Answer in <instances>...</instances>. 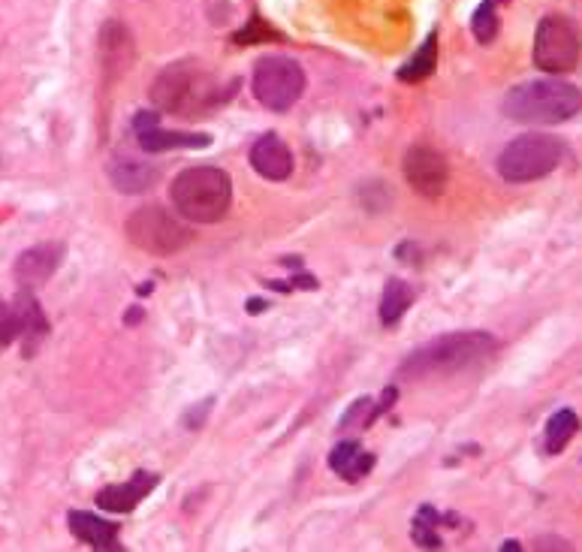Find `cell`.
Listing matches in <instances>:
<instances>
[{
    "label": "cell",
    "mask_w": 582,
    "mask_h": 552,
    "mask_svg": "<svg viewBox=\"0 0 582 552\" xmlns=\"http://www.w3.org/2000/svg\"><path fill=\"white\" fill-rule=\"evenodd\" d=\"M227 100L218 79L211 76L197 58H185L169 64L154 79L152 103L160 112L181 115V118H197L199 112H209Z\"/></svg>",
    "instance_id": "1"
},
{
    "label": "cell",
    "mask_w": 582,
    "mask_h": 552,
    "mask_svg": "<svg viewBox=\"0 0 582 552\" xmlns=\"http://www.w3.org/2000/svg\"><path fill=\"white\" fill-rule=\"evenodd\" d=\"M582 112V91L561 79H534L507 91L505 115L517 124H564Z\"/></svg>",
    "instance_id": "2"
},
{
    "label": "cell",
    "mask_w": 582,
    "mask_h": 552,
    "mask_svg": "<svg viewBox=\"0 0 582 552\" xmlns=\"http://www.w3.org/2000/svg\"><path fill=\"white\" fill-rule=\"evenodd\" d=\"M498 351V339L489 332H447L435 342L423 344L419 351L402 363V375H453L461 368H474Z\"/></svg>",
    "instance_id": "3"
},
{
    "label": "cell",
    "mask_w": 582,
    "mask_h": 552,
    "mask_svg": "<svg viewBox=\"0 0 582 552\" xmlns=\"http://www.w3.org/2000/svg\"><path fill=\"white\" fill-rule=\"evenodd\" d=\"M169 199L176 211L190 223H218L232 202L230 176L215 166H190L178 173Z\"/></svg>",
    "instance_id": "4"
},
{
    "label": "cell",
    "mask_w": 582,
    "mask_h": 552,
    "mask_svg": "<svg viewBox=\"0 0 582 552\" xmlns=\"http://www.w3.org/2000/svg\"><path fill=\"white\" fill-rule=\"evenodd\" d=\"M564 155H568L564 143L550 136V133H522L501 152L498 173L505 181L528 185V181H538V178L555 173Z\"/></svg>",
    "instance_id": "5"
},
{
    "label": "cell",
    "mask_w": 582,
    "mask_h": 552,
    "mask_svg": "<svg viewBox=\"0 0 582 552\" xmlns=\"http://www.w3.org/2000/svg\"><path fill=\"white\" fill-rule=\"evenodd\" d=\"M124 232L139 251L154 257H169L185 251L190 239H194V230H187V223H181L173 215L166 211L164 206H145V209H136L124 223Z\"/></svg>",
    "instance_id": "6"
},
{
    "label": "cell",
    "mask_w": 582,
    "mask_h": 552,
    "mask_svg": "<svg viewBox=\"0 0 582 552\" xmlns=\"http://www.w3.org/2000/svg\"><path fill=\"white\" fill-rule=\"evenodd\" d=\"M251 91L253 97L260 100L266 110L287 112L302 94H305V70H302L293 58H260V61L253 64Z\"/></svg>",
    "instance_id": "7"
},
{
    "label": "cell",
    "mask_w": 582,
    "mask_h": 552,
    "mask_svg": "<svg viewBox=\"0 0 582 552\" xmlns=\"http://www.w3.org/2000/svg\"><path fill=\"white\" fill-rule=\"evenodd\" d=\"M582 58V40L580 28L568 19L552 12L547 19H540L538 33H534V64L543 73L561 76V73H571L576 70Z\"/></svg>",
    "instance_id": "8"
},
{
    "label": "cell",
    "mask_w": 582,
    "mask_h": 552,
    "mask_svg": "<svg viewBox=\"0 0 582 552\" xmlns=\"http://www.w3.org/2000/svg\"><path fill=\"white\" fill-rule=\"evenodd\" d=\"M405 178L419 197L438 199L447 190L450 169H447V160L440 152H435L429 145H414L405 155Z\"/></svg>",
    "instance_id": "9"
},
{
    "label": "cell",
    "mask_w": 582,
    "mask_h": 552,
    "mask_svg": "<svg viewBox=\"0 0 582 552\" xmlns=\"http://www.w3.org/2000/svg\"><path fill=\"white\" fill-rule=\"evenodd\" d=\"M133 127H136V139L143 145V152H148V155H160L169 148H206V145H211L209 133L160 131L157 112H139Z\"/></svg>",
    "instance_id": "10"
},
{
    "label": "cell",
    "mask_w": 582,
    "mask_h": 552,
    "mask_svg": "<svg viewBox=\"0 0 582 552\" xmlns=\"http://www.w3.org/2000/svg\"><path fill=\"white\" fill-rule=\"evenodd\" d=\"M64 263V244L61 242H45V244H33L24 254H19L12 272L19 278L22 288H37V284H45L49 278L55 275L58 269Z\"/></svg>",
    "instance_id": "11"
},
{
    "label": "cell",
    "mask_w": 582,
    "mask_h": 552,
    "mask_svg": "<svg viewBox=\"0 0 582 552\" xmlns=\"http://www.w3.org/2000/svg\"><path fill=\"white\" fill-rule=\"evenodd\" d=\"M251 166L269 181H284L293 173V152L287 148V143L276 133L260 136L251 148Z\"/></svg>",
    "instance_id": "12"
},
{
    "label": "cell",
    "mask_w": 582,
    "mask_h": 552,
    "mask_svg": "<svg viewBox=\"0 0 582 552\" xmlns=\"http://www.w3.org/2000/svg\"><path fill=\"white\" fill-rule=\"evenodd\" d=\"M154 487H157V475H152V471H136L131 483H115V487L100 489L97 504L106 513H131Z\"/></svg>",
    "instance_id": "13"
},
{
    "label": "cell",
    "mask_w": 582,
    "mask_h": 552,
    "mask_svg": "<svg viewBox=\"0 0 582 552\" xmlns=\"http://www.w3.org/2000/svg\"><path fill=\"white\" fill-rule=\"evenodd\" d=\"M66 522H70L73 538L89 543L94 550H118V525L115 522L100 520L94 513H82V510H73Z\"/></svg>",
    "instance_id": "14"
},
{
    "label": "cell",
    "mask_w": 582,
    "mask_h": 552,
    "mask_svg": "<svg viewBox=\"0 0 582 552\" xmlns=\"http://www.w3.org/2000/svg\"><path fill=\"white\" fill-rule=\"evenodd\" d=\"M110 178L115 188L122 194H145L157 185L160 178V169L145 160H131V157H122L110 166Z\"/></svg>",
    "instance_id": "15"
},
{
    "label": "cell",
    "mask_w": 582,
    "mask_h": 552,
    "mask_svg": "<svg viewBox=\"0 0 582 552\" xmlns=\"http://www.w3.org/2000/svg\"><path fill=\"white\" fill-rule=\"evenodd\" d=\"M12 309L19 314V323H22V339H24V354L31 356L37 342L43 339L45 332H49V321H45L43 309H40V302L33 299V293L28 288L19 290V296L12 299Z\"/></svg>",
    "instance_id": "16"
},
{
    "label": "cell",
    "mask_w": 582,
    "mask_h": 552,
    "mask_svg": "<svg viewBox=\"0 0 582 552\" xmlns=\"http://www.w3.org/2000/svg\"><path fill=\"white\" fill-rule=\"evenodd\" d=\"M330 468L339 477H344V480L356 483V480H363L365 475H372L374 456L365 454L356 441H341L330 454Z\"/></svg>",
    "instance_id": "17"
},
{
    "label": "cell",
    "mask_w": 582,
    "mask_h": 552,
    "mask_svg": "<svg viewBox=\"0 0 582 552\" xmlns=\"http://www.w3.org/2000/svg\"><path fill=\"white\" fill-rule=\"evenodd\" d=\"M396 402V387H389L384 393V402L381 405H372V398H356L351 408L344 410V417H341V429L353 431V429H368L381 414H384L389 405Z\"/></svg>",
    "instance_id": "18"
},
{
    "label": "cell",
    "mask_w": 582,
    "mask_h": 552,
    "mask_svg": "<svg viewBox=\"0 0 582 552\" xmlns=\"http://www.w3.org/2000/svg\"><path fill=\"white\" fill-rule=\"evenodd\" d=\"M410 302H414V290L407 288L405 281H386L384 296H381V323L384 326H396L402 317H405V311L410 309Z\"/></svg>",
    "instance_id": "19"
},
{
    "label": "cell",
    "mask_w": 582,
    "mask_h": 552,
    "mask_svg": "<svg viewBox=\"0 0 582 552\" xmlns=\"http://www.w3.org/2000/svg\"><path fill=\"white\" fill-rule=\"evenodd\" d=\"M100 45H103V58L106 66L118 64V70L131 66V33L124 31L118 22H110L100 31Z\"/></svg>",
    "instance_id": "20"
},
{
    "label": "cell",
    "mask_w": 582,
    "mask_h": 552,
    "mask_svg": "<svg viewBox=\"0 0 582 552\" xmlns=\"http://www.w3.org/2000/svg\"><path fill=\"white\" fill-rule=\"evenodd\" d=\"M435 66H438V33H429V40L423 43V49L414 52V58L398 70V79L402 82H423V79H429L435 73Z\"/></svg>",
    "instance_id": "21"
},
{
    "label": "cell",
    "mask_w": 582,
    "mask_h": 552,
    "mask_svg": "<svg viewBox=\"0 0 582 552\" xmlns=\"http://www.w3.org/2000/svg\"><path fill=\"white\" fill-rule=\"evenodd\" d=\"M576 431H580V417H576L571 408L552 414L550 423H547V438H543V444H547V454H561V450L571 444V438L576 435Z\"/></svg>",
    "instance_id": "22"
},
{
    "label": "cell",
    "mask_w": 582,
    "mask_h": 552,
    "mask_svg": "<svg viewBox=\"0 0 582 552\" xmlns=\"http://www.w3.org/2000/svg\"><path fill=\"white\" fill-rule=\"evenodd\" d=\"M440 525V513L435 508H419L417 517H414V529H410V538H414V543L417 546H426V550H438L440 546V538H438V529Z\"/></svg>",
    "instance_id": "23"
},
{
    "label": "cell",
    "mask_w": 582,
    "mask_h": 552,
    "mask_svg": "<svg viewBox=\"0 0 582 552\" xmlns=\"http://www.w3.org/2000/svg\"><path fill=\"white\" fill-rule=\"evenodd\" d=\"M498 3L501 0H484L480 3V10L474 12V37L480 40V43H492L495 40V33H498V28H501V22H498Z\"/></svg>",
    "instance_id": "24"
},
{
    "label": "cell",
    "mask_w": 582,
    "mask_h": 552,
    "mask_svg": "<svg viewBox=\"0 0 582 552\" xmlns=\"http://www.w3.org/2000/svg\"><path fill=\"white\" fill-rule=\"evenodd\" d=\"M15 339H22V323H19V314L12 305L0 302V347H7Z\"/></svg>",
    "instance_id": "25"
}]
</instances>
